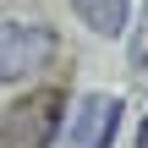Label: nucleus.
<instances>
[{"instance_id":"39448f33","label":"nucleus","mask_w":148,"mask_h":148,"mask_svg":"<svg viewBox=\"0 0 148 148\" xmlns=\"http://www.w3.org/2000/svg\"><path fill=\"white\" fill-rule=\"evenodd\" d=\"M137 148H148V115H143V126H137Z\"/></svg>"},{"instance_id":"f03ea898","label":"nucleus","mask_w":148,"mask_h":148,"mask_svg":"<svg viewBox=\"0 0 148 148\" xmlns=\"http://www.w3.org/2000/svg\"><path fill=\"white\" fill-rule=\"evenodd\" d=\"M55 49H60L55 27L5 16V22H0V82H22V77L44 71V66L55 60Z\"/></svg>"},{"instance_id":"20e7f679","label":"nucleus","mask_w":148,"mask_h":148,"mask_svg":"<svg viewBox=\"0 0 148 148\" xmlns=\"http://www.w3.org/2000/svg\"><path fill=\"white\" fill-rule=\"evenodd\" d=\"M77 11V22L99 38H121L126 33V16H132V0H66Z\"/></svg>"},{"instance_id":"7ed1b4c3","label":"nucleus","mask_w":148,"mask_h":148,"mask_svg":"<svg viewBox=\"0 0 148 148\" xmlns=\"http://www.w3.org/2000/svg\"><path fill=\"white\" fill-rule=\"evenodd\" d=\"M115 126H121V99L115 93H88L71 115V126H60L71 148H110L115 143Z\"/></svg>"},{"instance_id":"f257e3e1","label":"nucleus","mask_w":148,"mask_h":148,"mask_svg":"<svg viewBox=\"0 0 148 148\" xmlns=\"http://www.w3.org/2000/svg\"><path fill=\"white\" fill-rule=\"evenodd\" d=\"M66 126V93L33 88L0 110V148H49Z\"/></svg>"}]
</instances>
